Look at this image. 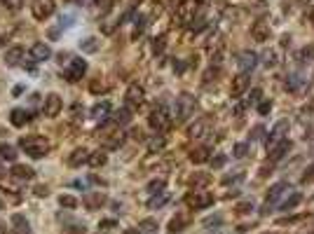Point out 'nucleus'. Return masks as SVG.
<instances>
[{
	"label": "nucleus",
	"instance_id": "20",
	"mask_svg": "<svg viewBox=\"0 0 314 234\" xmlns=\"http://www.w3.org/2000/svg\"><path fill=\"white\" fill-rule=\"evenodd\" d=\"M10 173L14 178H19V181H31L33 176H35V171H33L31 166H26V164H14Z\"/></svg>",
	"mask_w": 314,
	"mask_h": 234
},
{
	"label": "nucleus",
	"instance_id": "23",
	"mask_svg": "<svg viewBox=\"0 0 314 234\" xmlns=\"http://www.w3.org/2000/svg\"><path fill=\"white\" fill-rule=\"evenodd\" d=\"M206 129H209V119H206V117H202L195 127L188 129V136H190V139H202V136L206 134Z\"/></svg>",
	"mask_w": 314,
	"mask_h": 234
},
{
	"label": "nucleus",
	"instance_id": "13",
	"mask_svg": "<svg viewBox=\"0 0 314 234\" xmlns=\"http://www.w3.org/2000/svg\"><path fill=\"white\" fill-rule=\"evenodd\" d=\"M10 122H12V127L22 129L31 122V113H28L26 108H14V110L10 113Z\"/></svg>",
	"mask_w": 314,
	"mask_h": 234
},
{
	"label": "nucleus",
	"instance_id": "51",
	"mask_svg": "<svg viewBox=\"0 0 314 234\" xmlns=\"http://www.w3.org/2000/svg\"><path fill=\"white\" fill-rule=\"evenodd\" d=\"M35 194H38V197H47V194H49V192H47V185H38V187H35Z\"/></svg>",
	"mask_w": 314,
	"mask_h": 234
},
{
	"label": "nucleus",
	"instance_id": "56",
	"mask_svg": "<svg viewBox=\"0 0 314 234\" xmlns=\"http://www.w3.org/2000/svg\"><path fill=\"white\" fill-rule=\"evenodd\" d=\"M98 234H101V232H98Z\"/></svg>",
	"mask_w": 314,
	"mask_h": 234
},
{
	"label": "nucleus",
	"instance_id": "37",
	"mask_svg": "<svg viewBox=\"0 0 314 234\" xmlns=\"http://www.w3.org/2000/svg\"><path fill=\"white\" fill-rule=\"evenodd\" d=\"M139 230H143V232H155V230H157V220H152V218H145V220H141Z\"/></svg>",
	"mask_w": 314,
	"mask_h": 234
},
{
	"label": "nucleus",
	"instance_id": "12",
	"mask_svg": "<svg viewBox=\"0 0 314 234\" xmlns=\"http://www.w3.org/2000/svg\"><path fill=\"white\" fill-rule=\"evenodd\" d=\"M52 56V49H49V45L47 43H33L31 47V59L35 61V64H43V61H47Z\"/></svg>",
	"mask_w": 314,
	"mask_h": 234
},
{
	"label": "nucleus",
	"instance_id": "6",
	"mask_svg": "<svg viewBox=\"0 0 314 234\" xmlns=\"http://www.w3.org/2000/svg\"><path fill=\"white\" fill-rule=\"evenodd\" d=\"M54 10H56L54 0H33V5H31V12H33V19H35V22L49 19V17L54 14Z\"/></svg>",
	"mask_w": 314,
	"mask_h": 234
},
{
	"label": "nucleus",
	"instance_id": "46",
	"mask_svg": "<svg viewBox=\"0 0 314 234\" xmlns=\"http://www.w3.org/2000/svg\"><path fill=\"white\" fill-rule=\"evenodd\" d=\"M270 110H272V101H260V103H258V113H260V115H267Z\"/></svg>",
	"mask_w": 314,
	"mask_h": 234
},
{
	"label": "nucleus",
	"instance_id": "40",
	"mask_svg": "<svg viewBox=\"0 0 314 234\" xmlns=\"http://www.w3.org/2000/svg\"><path fill=\"white\" fill-rule=\"evenodd\" d=\"M89 92H92V94H101V92H106V85H103L101 80H92V85H89Z\"/></svg>",
	"mask_w": 314,
	"mask_h": 234
},
{
	"label": "nucleus",
	"instance_id": "53",
	"mask_svg": "<svg viewBox=\"0 0 314 234\" xmlns=\"http://www.w3.org/2000/svg\"><path fill=\"white\" fill-rule=\"evenodd\" d=\"M115 220H101V223H98V227H101V230H103V227H115Z\"/></svg>",
	"mask_w": 314,
	"mask_h": 234
},
{
	"label": "nucleus",
	"instance_id": "42",
	"mask_svg": "<svg viewBox=\"0 0 314 234\" xmlns=\"http://www.w3.org/2000/svg\"><path fill=\"white\" fill-rule=\"evenodd\" d=\"M134 23H136V26H134V38H139L143 33V28H145V17H139Z\"/></svg>",
	"mask_w": 314,
	"mask_h": 234
},
{
	"label": "nucleus",
	"instance_id": "17",
	"mask_svg": "<svg viewBox=\"0 0 314 234\" xmlns=\"http://www.w3.org/2000/svg\"><path fill=\"white\" fill-rule=\"evenodd\" d=\"M270 160H282L284 155H286V152H289V150H291V143H289V139H284V140H279V143H274V145H270Z\"/></svg>",
	"mask_w": 314,
	"mask_h": 234
},
{
	"label": "nucleus",
	"instance_id": "8",
	"mask_svg": "<svg viewBox=\"0 0 314 234\" xmlns=\"http://www.w3.org/2000/svg\"><path fill=\"white\" fill-rule=\"evenodd\" d=\"M124 98H127V108H131V110H136V108L143 106V98H145V92H143L141 85H129V89H127V94H124Z\"/></svg>",
	"mask_w": 314,
	"mask_h": 234
},
{
	"label": "nucleus",
	"instance_id": "47",
	"mask_svg": "<svg viewBox=\"0 0 314 234\" xmlns=\"http://www.w3.org/2000/svg\"><path fill=\"white\" fill-rule=\"evenodd\" d=\"M193 185H206L209 183V176H193Z\"/></svg>",
	"mask_w": 314,
	"mask_h": 234
},
{
	"label": "nucleus",
	"instance_id": "15",
	"mask_svg": "<svg viewBox=\"0 0 314 234\" xmlns=\"http://www.w3.org/2000/svg\"><path fill=\"white\" fill-rule=\"evenodd\" d=\"M258 64V54L256 52H242L239 54V68H242V73H251L253 68Z\"/></svg>",
	"mask_w": 314,
	"mask_h": 234
},
{
	"label": "nucleus",
	"instance_id": "36",
	"mask_svg": "<svg viewBox=\"0 0 314 234\" xmlns=\"http://www.w3.org/2000/svg\"><path fill=\"white\" fill-rule=\"evenodd\" d=\"M0 194H2L5 199H10L12 204H19V202H22V194H14V190H10V187H0Z\"/></svg>",
	"mask_w": 314,
	"mask_h": 234
},
{
	"label": "nucleus",
	"instance_id": "7",
	"mask_svg": "<svg viewBox=\"0 0 314 234\" xmlns=\"http://www.w3.org/2000/svg\"><path fill=\"white\" fill-rule=\"evenodd\" d=\"M87 73V61L85 59H71V64L66 66V70H64V77L68 80V82H80L82 80V75Z\"/></svg>",
	"mask_w": 314,
	"mask_h": 234
},
{
	"label": "nucleus",
	"instance_id": "3",
	"mask_svg": "<svg viewBox=\"0 0 314 234\" xmlns=\"http://www.w3.org/2000/svg\"><path fill=\"white\" fill-rule=\"evenodd\" d=\"M195 108H197V101L193 98L190 94H181L176 98V122L183 124L188 122L190 117L195 115Z\"/></svg>",
	"mask_w": 314,
	"mask_h": 234
},
{
	"label": "nucleus",
	"instance_id": "33",
	"mask_svg": "<svg viewBox=\"0 0 314 234\" xmlns=\"http://www.w3.org/2000/svg\"><path fill=\"white\" fill-rule=\"evenodd\" d=\"M164 148V136H155V139L148 140V150L150 152H160Z\"/></svg>",
	"mask_w": 314,
	"mask_h": 234
},
{
	"label": "nucleus",
	"instance_id": "29",
	"mask_svg": "<svg viewBox=\"0 0 314 234\" xmlns=\"http://www.w3.org/2000/svg\"><path fill=\"white\" fill-rule=\"evenodd\" d=\"M12 225L17 227V232H26V234H28V230H31V225H28V220L24 218L22 213H14V215H12Z\"/></svg>",
	"mask_w": 314,
	"mask_h": 234
},
{
	"label": "nucleus",
	"instance_id": "24",
	"mask_svg": "<svg viewBox=\"0 0 314 234\" xmlns=\"http://www.w3.org/2000/svg\"><path fill=\"white\" fill-rule=\"evenodd\" d=\"M209 155H211V148H209V145H202V148H197L190 152V162H195V164L209 162Z\"/></svg>",
	"mask_w": 314,
	"mask_h": 234
},
{
	"label": "nucleus",
	"instance_id": "28",
	"mask_svg": "<svg viewBox=\"0 0 314 234\" xmlns=\"http://www.w3.org/2000/svg\"><path fill=\"white\" fill-rule=\"evenodd\" d=\"M0 160H5V162L17 160V150H14V145H10V143H0Z\"/></svg>",
	"mask_w": 314,
	"mask_h": 234
},
{
	"label": "nucleus",
	"instance_id": "16",
	"mask_svg": "<svg viewBox=\"0 0 314 234\" xmlns=\"http://www.w3.org/2000/svg\"><path fill=\"white\" fill-rule=\"evenodd\" d=\"M251 38L256 40V43H267L270 40V26L267 23H253V28H251Z\"/></svg>",
	"mask_w": 314,
	"mask_h": 234
},
{
	"label": "nucleus",
	"instance_id": "34",
	"mask_svg": "<svg viewBox=\"0 0 314 234\" xmlns=\"http://www.w3.org/2000/svg\"><path fill=\"white\" fill-rule=\"evenodd\" d=\"M59 204H61L64 209H75L80 202H77L75 197H71V194H61V197H59Z\"/></svg>",
	"mask_w": 314,
	"mask_h": 234
},
{
	"label": "nucleus",
	"instance_id": "35",
	"mask_svg": "<svg viewBox=\"0 0 314 234\" xmlns=\"http://www.w3.org/2000/svg\"><path fill=\"white\" fill-rule=\"evenodd\" d=\"M232 155H235L237 160L246 157V155H249V143H237V145L232 148Z\"/></svg>",
	"mask_w": 314,
	"mask_h": 234
},
{
	"label": "nucleus",
	"instance_id": "49",
	"mask_svg": "<svg viewBox=\"0 0 314 234\" xmlns=\"http://www.w3.org/2000/svg\"><path fill=\"white\" fill-rule=\"evenodd\" d=\"M242 178H244L242 173H237V176H225V178H223V183H225V185H230V183H239Z\"/></svg>",
	"mask_w": 314,
	"mask_h": 234
},
{
	"label": "nucleus",
	"instance_id": "26",
	"mask_svg": "<svg viewBox=\"0 0 314 234\" xmlns=\"http://www.w3.org/2000/svg\"><path fill=\"white\" fill-rule=\"evenodd\" d=\"M300 199H303V194H300V192H293L289 199H284V202L279 204V211H293V209L300 204Z\"/></svg>",
	"mask_w": 314,
	"mask_h": 234
},
{
	"label": "nucleus",
	"instance_id": "22",
	"mask_svg": "<svg viewBox=\"0 0 314 234\" xmlns=\"http://www.w3.org/2000/svg\"><path fill=\"white\" fill-rule=\"evenodd\" d=\"M167 202H169V192H164V190L155 192L150 199H148V209H152V211H155V209H162Z\"/></svg>",
	"mask_w": 314,
	"mask_h": 234
},
{
	"label": "nucleus",
	"instance_id": "50",
	"mask_svg": "<svg viewBox=\"0 0 314 234\" xmlns=\"http://www.w3.org/2000/svg\"><path fill=\"white\" fill-rule=\"evenodd\" d=\"M152 49H155V54H160L164 49V38H157L155 40V45H152Z\"/></svg>",
	"mask_w": 314,
	"mask_h": 234
},
{
	"label": "nucleus",
	"instance_id": "39",
	"mask_svg": "<svg viewBox=\"0 0 314 234\" xmlns=\"http://www.w3.org/2000/svg\"><path fill=\"white\" fill-rule=\"evenodd\" d=\"M260 96H263V92L256 87V89L249 94V98H246V106H256V103H260Z\"/></svg>",
	"mask_w": 314,
	"mask_h": 234
},
{
	"label": "nucleus",
	"instance_id": "10",
	"mask_svg": "<svg viewBox=\"0 0 314 234\" xmlns=\"http://www.w3.org/2000/svg\"><path fill=\"white\" fill-rule=\"evenodd\" d=\"M251 85V73H239L235 80H232V89H230V94L232 98H239V96L244 94Z\"/></svg>",
	"mask_w": 314,
	"mask_h": 234
},
{
	"label": "nucleus",
	"instance_id": "45",
	"mask_svg": "<svg viewBox=\"0 0 314 234\" xmlns=\"http://www.w3.org/2000/svg\"><path fill=\"white\" fill-rule=\"evenodd\" d=\"M0 2H2L5 7H10V10H19L24 5V0H0Z\"/></svg>",
	"mask_w": 314,
	"mask_h": 234
},
{
	"label": "nucleus",
	"instance_id": "41",
	"mask_svg": "<svg viewBox=\"0 0 314 234\" xmlns=\"http://www.w3.org/2000/svg\"><path fill=\"white\" fill-rule=\"evenodd\" d=\"M225 162H228L225 155H216V157H211V166H214V169H223V166H225Z\"/></svg>",
	"mask_w": 314,
	"mask_h": 234
},
{
	"label": "nucleus",
	"instance_id": "11",
	"mask_svg": "<svg viewBox=\"0 0 314 234\" xmlns=\"http://www.w3.org/2000/svg\"><path fill=\"white\" fill-rule=\"evenodd\" d=\"M286 131H289V119H279V122L274 124V129L270 131V136H267V148H270V145H274V143H279V140L286 139V136H289Z\"/></svg>",
	"mask_w": 314,
	"mask_h": 234
},
{
	"label": "nucleus",
	"instance_id": "38",
	"mask_svg": "<svg viewBox=\"0 0 314 234\" xmlns=\"http://www.w3.org/2000/svg\"><path fill=\"white\" fill-rule=\"evenodd\" d=\"M162 190H164V181H162V178L148 183V192H150V194H155V192H162Z\"/></svg>",
	"mask_w": 314,
	"mask_h": 234
},
{
	"label": "nucleus",
	"instance_id": "55",
	"mask_svg": "<svg viewBox=\"0 0 314 234\" xmlns=\"http://www.w3.org/2000/svg\"><path fill=\"white\" fill-rule=\"evenodd\" d=\"M122 234H141V230H127V232H122Z\"/></svg>",
	"mask_w": 314,
	"mask_h": 234
},
{
	"label": "nucleus",
	"instance_id": "18",
	"mask_svg": "<svg viewBox=\"0 0 314 234\" xmlns=\"http://www.w3.org/2000/svg\"><path fill=\"white\" fill-rule=\"evenodd\" d=\"M24 56H26V52H24V47H12V49H7L5 52V64L7 66H19L24 61Z\"/></svg>",
	"mask_w": 314,
	"mask_h": 234
},
{
	"label": "nucleus",
	"instance_id": "43",
	"mask_svg": "<svg viewBox=\"0 0 314 234\" xmlns=\"http://www.w3.org/2000/svg\"><path fill=\"white\" fill-rule=\"evenodd\" d=\"M314 56V47H310V49H307V47H305L303 52L298 54V61H300V64H305V59H307V61H310V59H312Z\"/></svg>",
	"mask_w": 314,
	"mask_h": 234
},
{
	"label": "nucleus",
	"instance_id": "25",
	"mask_svg": "<svg viewBox=\"0 0 314 234\" xmlns=\"http://www.w3.org/2000/svg\"><path fill=\"white\" fill-rule=\"evenodd\" d=\"M106 162H108L106 152H103V150H97V152H89V160H87V164H89L92 169H98V166H103Z\"/></svg>",
	"mask_w": 314,
	"mask_h": 234
},
{
	"label": "nucleus",
	"instance_id": "27",
	"mask_svg": "<svg viewBox=\"0 0 314 234\" xmlns=\"http://www.w3.org/2000/svg\"><path fill=\"white\" fill-rule=\"evenodd\" d=\"M300 87H305V80L300 73H291L286 77V89H291V92H298Z\"/></svg>",
	"mask_w": 314,
	"mask_h": 234
},
{
	"label": "nucleus",
	"instance_id": "14",
	"mask_svg": "<svg viewBox=\"0 0 314 234\" xmlns=\"http://www.w3.org/2000/svg\"><path fill=\"white\" fill-rule=\"evenodd\" d=\"M82 204H85L89 211H97V209H101L106 204V197H103V192H87L85 197H82Z\"/></svg>",
	"mask_w": 314,
	"mask_h": 234
},
{
	"label": "nucleus",
	"instance_id": "4",
	"mask_svg": "<svg viewBox=\"0 0 314 234\" xmlns=\"http://www.w3.org/2000/svg\"><path fill=\"white\" fill-rule=\"evenodd\" d=\"M289 190H291V185H289V183H284V181L282 183H274V185L270 187V192H267V199H265V204H263V213H270Z\"/></svg>",
	"mask_w": 314,
	"mask_h": 234
},
{
	"label": "nucleus",
	"instance_id": "52",
	"mask_svg": "<svg viewBox=\"0 0 314 234\" xmlns=\"http://www.w3.org/2000/svg\"><path fill=\"white\" fill-rule=\"evenodd\" d=\"M249 211H253V206H251V204H239L237 206V213H249Z\"/></svg>",
	"mask_w": 314,
	"mask_h": 234
},
{
	"label": "nucleus",
	"instance_id": "9",
	"mask_svg": "<svg viewBox=\"0 0 314 234\" xmlns=\"http://www.w3.org/2000/svg\"><path fill=\"white\" fill-rule=\"evenodd\" d=\"M61 108H64V101H61V96H59V94H47V96H45L43 113L47 117H56L59 113H61Z\"/></svg>",
	"mask_w": 314,
	"mask_h": 234
},
{
	"label": "nucleus",
	"instance_id": "32",
	"mask_svg": "<svg viewBox=\"0 0 314 234\" xmlns=\"http://www.w3.org/2000/svg\"><path fill=\"white\" fill-rule=\"evenodd\" d=\"M80 47H82V52L94 54L98 49V43H97V38H87V40H82V43H80Z\"/></svg>",
	"mask_w": 314,
	"mask_h": 234
},
{
	"label": "nucleus",
	"instance_id": "48",
	"mask_svg": "<svg viewBox=\"0 0 314 234\" xmlns=\"http://www.w3.org/2000/svg\"><path fill=\"white\" fill-rule=\"evenodd\" d=\"M251 134H253V136H251V140H260V139H263V134H265V129H263V127H256L253 131H251Z\"/></svg>",
	"mask_w": 314,
	"mask_h": 234
},
{
	"label": "nucleus",
	"instance_id": "54",
	"mask_svg": "<svg viewBox=\"0 0 314 234\" xmlns=\"http://www.w3.org/2000/svg\"><path fill=\"white\" fill-rule=\"evenodd\" d=\"M98 0H77V5H85V7H92V5H97Z\"/></svg>",
	"mask_w": 314,
	"mask_h": 234
},
{
	"label": "nucleus",
	"instance_id": "31",
	"mask_svg": "<svg viewBox=\"0 0 314 234\" xmlns=\"http://www.w3.org/2000/svg\"><path fill=\"white\" fill-rule=\"evenodd\" d=\"M131 119V108H122V110H118V113H115V117H113V122H115V124H127V122H129Z\"/></svg>",
	"mask_w": 314,
	"mask_h": 234
},
{
	"label": "nucleus",
	"instance_id": "30",
	"mask_svg": "<svg viewBox=\"0 0 314 234\" xmlns=\"http://www.w3.org/2000/svg\"><path fill=\"white\" fill-rule=\"evenodd\" d=\"M188 225V218L185 215H178V218H173L171 223H169V234H178L183 232V227Z\"/></svg>",
	"mask_w": 314,
	"mask_h": 234
},
{
	"label": "nucleus",
	"instance_id": "1",
	"mask_svg": "<svg viewBox=\"0 0 314 234\" xmlns=\"http://www.w3.org/2000/svg\"><path fill=\"white\" fill-rule=\"evenodd\" d=\"M19 148H22L28 157L40 160V157H45V155L52 150V145H49V140L45 139V136L31 134V136H22V139H19Z\"/></svg>",
	"mask_w": 314,
	"mask_h": 234
},
{
	"label": "nucleus",
	"instance_id": "19",
	"mask_svg": "<svg viewBox=\"0 0 314 234\" xmlns=\"http://www.w3.org/2000/svg\"><path fill=\"white\" fill-rule=\"evenodd\" d=\"M89 160V150L87 148H75L68 157V166H82L85 162Z\"/></svg>",
	"mask_w": 314,
	"mask_h": 234
},
{
	"label": "nucleus",
	"instance_id": "44",
	"mask_svg": "<svg viewBox=\"0 0 314 234\" xmlns=\"http://www.w3.org/2000/svg\"><path fill=\"white\" fill-rule=\"evenodd\" d=\"M303 183H314V164H310L303 173Z\"/></svg>",
	"mask_w": 314,
	"mask_h": 234
},
{
	"label": "nucleus",
	"instance_id": "21",
	"mask_svg": "<svg viewBox=\"0 0 314 234\" xmlns=\"http://www.w3.org/2000/svg\"><path fill=\"white\" fill-rule=\"evenodd\" d=\"M108 115H110V103L108 101H101V103H97V106L92 108V117L98 119V122L108 119Z\"/></svg>",
	"mask_w": 314,
	"mask_h": 234
},
{
	"label": "nucleus",
	"instance_id": "5",
	"mask_svg": "<svg viewBox=\"0 0 314 234\" xmlns=\"http://www.w3.org/2000/svg\"><path fill=\"white\" fill-rule=\"evenodd\" d=\"M185 204H188L190 209H195V211L209 209V206L214 204V194H211V192H204V190H195L185 197Z\"/></svg>",
	"mask_w": 314,
	"mask_h": 234
},
{
	"label": "nucleus",
	"instance_id": "2",
	"mask_svg": "<svg viewBox=\"0 0 314 234\" xmlns=\"http://www.w3.org/2000/svg\"><path fill=\"white\" fill-rule=\"evenodd\" d=\"M148 124H150L157 134H162V131H167V129L173 124L171 115H169V110H167V106L164 103H160L157 108H152L150 115H148Z\"/></svg>",
	"mask_w": 314,
	"mask_h": 234
}]
</instances>
